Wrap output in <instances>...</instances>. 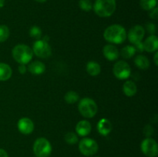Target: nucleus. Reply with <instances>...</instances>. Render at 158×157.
Segmentation results:
<instances>
[{"instance_id": "obj_1", "label": "nucleus", "mask_w": 158, "mask_h": 157, "mask_svg": "<svg viewBox=\"0 0 158 157\" xmlns=\"http://www.w3.org/2000/svg\"><path fill=\"white\" fill-rule=\"evenodd\" d=\"M126 29L118 24L111 25L105 29L103 37L106 42L112 44H122L127 39Z\"/></svg>"}, {"instance_id": "obj_2", "label": "nucleus", "mask_w": 158, "mask_h": 157, "mask_svg": "<svg viewBox=\"0 0 158 157\" xmlns=\"http://www.w3.org/2000/svg\"><path fill=\"white\" fill-rule=\"evenodd\" d=\"M93 9L98 16L110 17L116 11L117 2L116 0H96L93 5Z\"/></svg>"}, {"instance_id": "obj_3", "label": "nucleus", "mask_w": 158, "mask_h": 157, "mask_svg": "<svg viewBox=\"0 0 158 157\" xmlns=\"http://www.w3.org/2000/svg\"><path fill=\"white\" fill-rule=\"evenodd\" d=\"M12 57L19 64H28L33 57V51L29 46L25 44L16 45L12 49Z\"/></svg>"}, {"instance_id": "obj_4", "label": "nucleus", "mask_w": 158, "mask_h": 157, "mask_svg": "<svg viewBox=\"0 0 158 157\" xmlns=\"http://www.w3.org/2000/svg\"><path fill=\"white\" fill-rule=\"evenodd\" d=\"M97 105L94 99L88 97L82 99L78 104L79 112L85 118L90 119L95 116L97 112Z\"/></svg>"}, {"instance_id": "obj_5", "label": "nucleus", "mask_w": 158, "mask_h": 157, "mask_svg": "<svg viewBox=\"0 0 158 157\" xmlns=\"http://www.w3.org/2000/svg\"><path fill=\"white\" fill-rule=\"evenodd\" d=\"M32 149L36 157H48L52 152V146L47 139L40 137L34 142Z\"/></svg>"}, {"instance_id": "obj_6", "label": "nucleus", "mask_w": 158, "mask_h": 157, "mask_svg": "<svg viewBox=\"0 0 158 157\" xmlns=\"http://www.w3.org/2000/svg\"><path fill=\"white\" fill-rule=\"evenodd\" d=\"M98 144L93 139L83 138L79 143V149L80 152L86 156L95 155L98 151Z\"/></svg>"}, {"instance_id": "obj_7", "label": "nucleus", "mask_w": 158, "mask_h": 157, "mask_svg": "<svg viewBox=\"0 0 158 157\" xmlns=\"http://www.w3.org/2000/svg\"><path fill=\"white\" fill-rule=\"evenodd\" d=\"M32 51L33 53L37 57L42 58H49L52 53V49L49 46L48 42L44 41L43 39H38L33 43L32 46Z\"/></svg>"}, {"instance_id": "obj_8", "label": "nucleus", "mask_w": 158, "mask_h": 157, "mask_svg": "<svg viewBox=\"0 0 158 157\" xmlns=\"http://www.w3.org/2000/svg\"><path fill=\"white\" fill-rule=\"evenodd\" d=\"M113 73L117 78L124 80L129 78L131 74V69L130 65L125 61H117L113 68Z\"/></svg>"}, {"instance_id": "obj_9", "label": "nucleus", "mask_w": 158, "mask_h": 157, "mask_svg": "<svg viewBox=\"0 0 158 157\" xmlns=\"http://www.w3.org/2000/svg\"><path fill=\"white\" fill-rule=\"evenodd\" d=\"M140 149L142 152L148 157H157L158 155L157 142L151 137H148L142 141Z\"/></svg>"}, {"instance_id": "obj_10", "label": "nucleus", "mask_w": 158, "mask_h": 157, "mask_svg": "<svg viewBox=\"0 0 158 157\" xmlns=\"http://www.w3.org/2000/svg\"><path fill=\"white\" fill-rule=\"evenodd\" d=\"M145 29L142 26L137 25L129 30L127 38L131 44L134 45L141 42L145 35Z\"/></svg>"}, {"instance_id": "obj_11", "label": "nucleus", "mask_w": 158, "mask_h": 157, "mask_svg": "<svg viewBox=\"0 0 158 157\" xmlns=\"http://www.w3.org/2000/svg\"><path fill=\"white\" fill-rule=\"evenodd\" d=\"M17 127L21 133L24 135H29L34 130V123L29 118L24 117L19 120Z\"/></svg>"}, {"instance_id": "obj_12", "label": "nucleus", "mask_w": 158, "mask_h": 157, "mask_svg": "<svg viewBox=\"0 0 158 157\" xmlns=\"http://www.w3.org/2000/svg\"><path fill=\"white\" fill-rule=\"evenodd\" d=\"M103 53L105 58L109 61H115L120 56V52L115 46L111 44L106 45L103 49Z\"/></svg>"}, {"instance_id": "obj_13", "label": "nucleus", "mask_w": 158, "mask_h": 157, "mask_svg": "<svg viewBox=\"0 0 158 157\" xmlns=\"http://www.w3.org/2000/svg\"><path fill=\"white\" fill-rule=\"evenodd\" d=\"M143 50L148 52H157L158 49V38L155 35H151L143 42Z\"/></svg>"}, {"instance_id": "obj_14", "label": "nucleus", "mask_w": 158, "mask_h": 157, "mask_svg": "<svg viewBox=\"0 0 158 157\" xmlns=\"http://www.w3.org/2000/svg\"><path fill=\"white\" fill-rule=\"evenodd\" d=\"M97 128L100 135L106 136V135H109L110 133V132L112 131L113 126L112 123H110V121L108 119L103 118L99 120Z\"/></svg>"}, {"instance_id": "obj_15", "label": "nucleus", "mask_w": 158, "mask_h": 157, "mask_svg": "<svg viewBox=\"0 0 158 157\" xmlns=\"http://www.w3.org/2000/svg\"><path fill=\"white\" fill-rule=\"evenodd\" d=\"M92 129L90 123L87 120H81L76 126V132L80 136H86L89 135Z\"/></svg>"}, {"instance_id": "obj_16", "label": "nucleus", "mask_w": 158, "mask_h": 157, "mask_svg": "<svg viewBox=\"0 0 158 157\" xmlns=\"http://www.w3.org/2000/svg\"><path fill=\"white\" fill-rule=\"evenodd\" d=\"M27 69L32 75H39L44 73V72L46 71V66L43 62L36 60V61H33L29 63Z\"/></svg>"}, {"instance_id": "obj_17", "label": "nucleus", "mask_w": 158, "mask_h": 157, "mask_svg": "<svg viewBox=\"0 0 158 157\" xmlns=\"http://www.w3.org/2000/svg\"><path fill=\"white\" fill-rule=\"evenodd\" d=\"M12 75V68L8 64L0 62V81H7Z\"/></svg>"}, {"instance_id": "obj_18", "label": "nucleus", "mask_w": 158, "mask_h": 157, "mask_svg": "<svg viewBox=\"0 0 158 157\" xmlns=\"http://www.w3.org/2000/svg\"><path fill=\"white\" fill-rule=\"evenodd\" d=\"M123 93L128 97H132L137 93V87L136 86L135 83L131 80H127L124 83L123 86Z\"/></svg>"}, {"instance_id": "obj_19", "label": "nucleus", "mask_w": 158, "mask_h": 157, "mask_svg": "<svg viewBox=\"0 0 158 157\" xmlns=\"http://www.w3.org/2000/svg\"><path fill=\"white\" fill-rule=\"evenodd\" d=\"M134 63L137 66V68L142 69V70H145V69H148L150 67V61L148 59V57H146L145 55H137L134 58Z\"/></svg>"}, {"instance_id": "obj_20", "label": "nucleus", "mask_w": 158, "mask_h": 157, "mask_svg": "<svg viewBox=\"0 0 158 157\" xmlns=\"http://www.w3.org/2000/svg\"><path fill=\"white\" fill-rule=\"evenodd\" d=\"M86 72L91 76H97L101 72V66L97 62L90 61L86 65Z\"/></svg>"}, {"instance_id": "obj_21", "label": "nucleus", "mask_w": 158, "mask_h": 157, "mask_svg": "<svg viewBox=\"0 0 158 157\" xmlns=\"http://www.w3.org/2000/svg\"><path fill=\"white\" fill-rule=\"evenodd\" d=\"M137 52L134 46H126L121 49L120 52V55L123 57V58H131L135 55V53Z\"/></svg>"}, {"instance_id": "obj_22", "label": "nucleus", "mask_w": 158, "mask_h": 157, "mask_svg": "<svg viewBox=\"0 0 158 157\" xmlns=\"http://www.w3.org/2000/svg\"><path fill=\"white\" fill-rule=\"evenodd\" d=\"M80 99L79 94L75 91H69L65 94L64 99L68 104H74Z\"/></svg>"}, {"instance_id": "obj_23", "label": "nucleus", "mask_w": 158, "mask_h": 157, "mask_svg": "<svg viewBox=\"0 0 158 157\" xmlns=\"http://www.w3.org/2000/svg\"><path fill=\"white\" fill-rule=\"evenodd\" d=\"M157 0H140V6L143 10L151 11L157 7Z\"/></svg>"}, {"instance_id": "obj_24", "label": "nucleus", "mask_w": 158, "mask_h": 157, "mask_svg": "<svg viewBox=\"0 0 158 157\" xmlns=\"http://www.w3.org/2000/svg\"><path fill=\"white\" fill-rule=\"evenodd\" d=\"M10 35V31L9 27L6 25H1L0 26V42H4Z\"/></svg>"}, {"instance_id": "obj_25", "label": "nucleus", "mask_w": 158, "mask_h": 157, "mask_svg": "<svg viewBox=\"0 0 158 157\" xmlns=\"http://www.w3.org/2000/svg\"><path fill=\"white\" fill-rule=\"evenodd\" d=\"M64 139L66 143L69 145H75L78 143V136H77V133L73 132H69L65 135Z\"/></svg>"}, {"instance_id": "obj_26", "label": "nucleus", "mask_w": 158, "mask_h": 157, "mask_svg": "<svg viewBox=\"0 0 158 157\" xmlns=\"http://www.w3.org/2000/svg\"><path fill=\"white\" fill-rule=\"evenodd\" d=\"M29 35L32 38L35 39H41L42 37V30L40 27L36 26H33L29 29Z\"/></svg>"}, {"instance_id": "obj_27", "label": "nucleus", "mask_w": 158, "mask_h": 157, "mask_svg": "<svg viewBox=\"0 0 158 157\" xmlns=\"http://www.w3.org/2000/svg\"><path fill=\"white\" fill-rule=\"evenodd\" d=\"M79 6L80 9L85 12H89L93 9V4L91 0H80Z\"/></svg>"}, {"instance_id": "obj_28", "label": "nucleus", "mask_w": 158, "mask_h": 157, "mask_svg": "<svg viewBox=\"0 0 158 157\" xmlns=\"http://www.w3.org/2000/svg\"><path fill=\"white\" fill-rule=\"evenodd\" d=\"M146 30L149 32L151 35H154L156 32L155 25L151 22H148L146 24Z\"/></svg>"}, {"instance_id": "obj_29", "label": "nucleus", "mask_w": 158, "mask_h": 157, "mask_svg": "<svg viewBox=\"0 0 158 157\" xmlns=\"http://www.w3.org/2000/svg\"><path fill=\"white\" fill-rule=\"evenodd\" d=\"M143 133H144V135H146V136L150 137L151 135H153V133H154V129H153L152 126H150V125H147V126H145L144 129H143Z\"/></svg>"}, {"instance_id": "obj_30", "label": "nucleus", "mask_w": 158, "mask_h": 157, "mask_svg": "<svg viewBox=\"0 0 158 157\" xmlns=\"http://www.w3.org/2000/svg\"><path fill=\"white\" fill-rule=\"evenodd\" d=\"M149 15H150V18H152V19H154V20H157L158 18V9L157 8L155 7L154 9H151V10L150 11Z\"/></svg>"}, {"instance_id": "obj_31", "label": "nucleus", "mask_w": 158, "mask_h": 157, "mask_svg": "<svg viewBox=\"0 0 158 157\" xmlns=\"http://www.w3.org/2000/svg\"><path fill=\"white\" fill-rule=\"evenodd\" d=\"M18 70L20 74H25L26 72V71H27V67L26 66V65L20 64L18 68Z\"/></svg>"}, {"instance_id": "obj_32", "label": "nucleus", "mask_w": 158, "mask_h": 157, "mask_svg": "<svg viewBox=\"0 0 158 157\" xmlns=\"http://www.w3.org/2000/svg\"><path fill=\"white\" fill-rule=\"evenodd\" d=\"M134 47H135L136 50H137V52H143V42H140V43H137V44L134 45Z\"/></svg>"}, {"instance_id": "obj_33", "label": "nucleus", "mask_w": 158, "mask_h": 157, "mask_svg": "<svg viewBox=\"0 0 158 157\" xmlns=\"http://www.w3.org/2000/svg\"><path fill=\"white\" fill-rule=\"evenodd\" d=\"M0 157H9L6 151L3 149H0Z\"/></svg>"}, {"instance_id": "obj_34", "label": "nucleus", "mask_w": 158, "mask_h": 157, "mask_svg": "<svg viewBox=\"0 0 158 157\" xmlns=\"http://www.w3.org/2000/svg\"><path fill=\"white\" fill-rule=\"evenodd\" d=\"M154 62L155 63V66H158V52H156L154 56Z\"/></svg>"}, {"instance_id": "obj_35", "label": "nucleus", "mask_w": 158, "mask_h": 157, "mask_svg": "<svg viewBox=\"0 0 158 157\" xmlns=\"http://www.w3.org/2000/svg\"><path fill=\"white\" fill-rule=\"evenodd\" d=\"M5 1L6 0H0V9L5 6Z\"/></svg>"}, {"instance_id": "obj_36", "label": "nucleus", "mask_w": 158, "mask_h": 157, "mask_svg": "<svg viewBox=\"0 0 158 157\" xmlns=\"http://www.w3.org/2000/svg\"><path fill=\"white\" fill-rule=\"evenodd\" d=\"M35 1L38 2H40V3H43V2H46L47 0H35Z\"/></svg>"}, {"instance_id": "obj_37", "label": "nucleus", "mask_w": 158, "mask_h": 157, "mask_svg": "<svg viewBox=\"0 0 158 157\" xmlns=\"http://www.w3.org/2000/svg\"><path fill=\"white\" fill-rule=\"evenodd\" d=\"M97 157H99V156H97Z\"/></svg>"}]
</instances>
